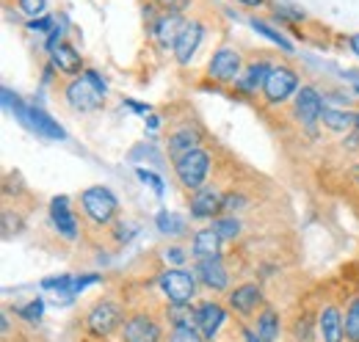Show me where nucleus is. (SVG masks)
<instances>
[{
	"mask_svg": "<svg viewBox=\"0 0 359 342\" xmlns=\"http://www.w3.org/2000/svg\"><path fill=\"white\" fill-rule=\"evenodd\" d=\"M105 91H108V86H105V81L97 72H83V75L72 78L69 83L64 86V100H67V105L72 111L91 114V111L102 108Z\"/></svg>",
	"mask_w": 359,
	"mask_h": 342,
	"instance_id": "nucleus-1",
	"label": "nucleus"
},
{
	"mask_svg": "<svg viewBox=\"0 0 359 342\" xmlns=\"http://www.w3.org/2000/svg\"><path fill=\"white\" fill-rule=\"evenodd\" d=\"M3 102H6V108L14 111V116H17L25 128H31L36 135L50 138V141H64V138H67L64 128H61L58 122H53V116H47L45 111L36 108V105H25V102H22L17 94H11L8 88H3Z\"/></svg>",
	"mask_w": 359,
	"mask_h": 342,
	"instance_id": "nucleus-2",
	"label": "nucleus"
},
{
	"mask_svg": "<svg viewBox=\"0 0 359 342\" xmlns=\"http://www.w3.org/2000/svg\"><path fill=\"white\" fill-rule=\"evenodd\" d=\"M125 317H128V315H125V309H122L116 301L100 299L89 312H86L83 326H86V331H89L94 340H108V337H114L116 331H122Z\"/></svg>",
	"mask_w": 359,
	"mask_h": 342,
	"instance_id": "nucleus-3",
	"label": "nucleus"
},
{
	"mask_svg": "<svg viewBox=\"0 0 359 342\" xmlns=\"http://www.w3.org/2000/svg\"><path fill=\"white\" fill-rule=\"evenodd\" d=\"M196 273L185 268H166L158 273V287L172 306H194L196 299Z\"/></svg>",
	"mask_w": 359,
	"mask_h": 342,
	"instance_id": "nucleus-4",
	"label": "nucleus"
},
{
	"mask_svg": "<svg viewBox=\"0 0 359 342\" xmlns=\"http://www.w3.org/2000/svg\"><path fill=\"white\" fill-rule=\"evenodd\" d=\"M81 210L94 226H108L119 215V202L108 188L94 185V188H86L81 193Z\"/></svg>",
	"mask_w": 359,
	"mask_h": 342,
	"instance_id": "nucleus-5",
	"label": "nucleus"
},
{
	"mask_svg": "<svg viewBox=\"0 0 359 342\" xmlns=\"http://www.w3.org/2000/svg\"><path fill=\"white\" fill-rule=\"evenodd\" d=\"M210 169H213V158H210V152H205V149H194V152L182 155L180 160H175V174H177L180 185H182L185 191H191V193L199 191V188L208 182Z\"/></svg>",
	"mask_w": 359,
	"mask_h": 342,
	"instance_id": "nucleus-6",
	"label": "nucleus"
},
{
	"mask_svg": "<svg viewBox=\"0 0 359 342\" xmlns=\"http://www.w3.org/2000/svg\"><path fill=\"white\" fill-rule=\"evenodd\" d=\"M299 88H302L299 86V72L290 69V67H285V64H279V67L271 69L269 78H266L263 100H266V105L276 108V105H285L290 97H296Z\"/></svg>",
	"mask_w": 359,
	"mask_h": 342,
	"instance_id": "nucleus-7",
	"label": "nucleus"
},
{
	"mask_svg": "<svg viewBox=\"0 0 359 342\" xmlns=\"http://www.w3.org/2000/svg\"><path fill=\"white\" fill-rule=\"evenodd\" d=\"M119 337H122V342H163V326L152 312L138 309V312H130L125 317Z\"/></svg>",
	"mask_w": 359,
	"mask_h": 342,
	"instance_id": "nucleus-8",
	"label": "nucleus"
},
{
	"mask_svg": "<svg viewBox=\"0 0 359 342\" xmlns=\"http://www.w3.org/2000/svg\"><path fill=\"white\" fill-rule=\"evenodd\" d=\"M320 114H323V100H320V91L315 86H302L293 97V116L302 128L307 130L310 135L318 132L320 125Z\"/></svg>",
	"mask_w": 359,
	"mask_h": 342,
	"instance_id": "nucleus-9",
	"label": "nucleus"
},
{
	"mask_svg": "<svg viewBox=\"0 0 359 342\" xmlns=\"http://www.w3.org/2000/svg\"><path fill=\"white\" fill-rule=\"evenodd\" d=\"M241 69H243V58H241V50L235 47H219L210 61H208V78L213 83H235L241 78Z\"/></svg>",
	"mask_w": 359,
	"mask_h": 342,
	"instance_id": "nucleus-10",
	"label": "nucleus"
},
{
	"mask_svg": "<svg viewBox=\"0 0 359 342\" xmlns=\"http://www.w3.org/2000/svg\"><path fill=\"white\" fill-rule=\"evenodd\" d=\"M226 320H229L226 306L219 303V301H202V303L194 306V323H196V329L205 334L208 342H213L219 337V331L224 329Z\"/></svg>",
	"mask_w": 359,
	"mask_h": 342,
	"instance_id": "nucleus-11",
	"label": "nucleus"
},
{
	"mask_svg": "<svg viewBox=\"0 0 359 342\" xmlns=\"http://www.w3.org/2000/svg\"><path fill=\"white\" fill-rule=\"evenodd\" d=\"M229 309L241 317H255L263 306H266V296H263V287L257 282H243L238 285L235 290H229Z\"/></svg>",
	"mask_w": 359,
	"mask_h": 342,
	"instance_id": "nucleus-12",
	"label": "nucleus"
},
{
	"mask_svg": "<svg viewBox=\"0 0 359 342\" xmlns=\"http://www.w3.org/2000/svg\"><path fill=\"white\" fill-rule=\"evenodd\" d=\"M224 199L226 193L219 185H202L199 191L191 193V218H199V221H208V218H219V213L224 210Z\"/></svg>",
	"mask_w": 359,
	"mask_h": 342,
	"instance_id": "nucleus-13",
	"label": "nucleus"
},
{
	"mask_svg": "<svg viewBox=\"0 0 359 342\" xmlns=\"http://www.w3.org/2000/svg\"><path fill=\"white\" fill-rule=\"evenodd\" d=\"M202 39H205V25H202V20H185L177 42H175V50H172V53H175V61H177L180 67H188V64L194 61V55H196Z\"/></svg>",
	"mask_w": 359,
	"mask_h": 342,
	"instance_id": "nucleus-14",
	"label": "nucleus"
},
{
	"mask_svg": "<svg viewBox=\"0 0 359 342\" xmlns=\"http://www.w3.org/2000/svg\"><path fill=\"white\" fill-rule=\"evenodd\" d=\"M315 331L320 342H346V329H343V309L337 303L320 306L315 317Z\"/></svg>",
	"mask_w": 359,
	"mask_h": 342,
	"instance_id": "nucleus-15",
	"label": "nucleus"
},
{
	"mask_svg": "<svg viewBox=\"0 0 359 342\" xmlns=\"http://www.w3.org/2000/svg\"><path fill=\"white\" fill-rule=\"evenodd\" d=\"M194 273H196L199 285H202V287H208V290H213V293H224L226 287H229V279H232V276H229V271H226L224 256L196 262Z\"/></svg>",
	"mask_w": 359,
	"mask_h": 342,
	"instance_id": "nucleus-16",
	"label": "nucleus"
},
{
	"mask_svg": "<svg viewBox=\"0 0 359 342\" xmlns=\"http://www.w3.org/2000/svg\"><path fill=\"white\" fill-rule=\"evenodd\" d=\"M182 25H185L182 14H166V11H161L149 22V34H152V39H155V44L161 50H175V42H177Z\"/></svg>",
	"mask_w": 359,
	"mask_h": 342,
	"instance_id": "nucleus-17",
	"label": "nucleus"
},
{
	"mask_svg": "<svg viewBox=\"0 0 359 342\" xmlns=\"http://www.w3.org/2000/svg\"><path fill=\"white\" fill-rule=\"evenodd\" d=\"M50 221H53L55 232H58L64 240H78V232H81L78 215H75V210H72V205H69L67 196H55V199L50 202Z\"/></svg>",
	"mask_w": 359,
	"mask_h": 342,
	"instance_id": "nucleus-18",
	"label": "nucleus"
},
{
	"mask_svg": "<svg viewBox=\"0 0 359 342\" xmlns=\"http://www.w3.org/2000/svg\"><path fill=\"white\" fill-rule=\"evenodd\" d=\"M222 235L213 229V226H205V229H196L194 232V240H191V256L196 262L202 259H216L222 256Z\"/></svg>",
	"mask_w": 359,
	"mask_h": 342,
	"instance_id": "nucleus-19",
	"label": "nucleus"
},
{
	"mask_svg": "<svg viewBox=\"0 0 359 342\" xmlns=\"http://www.w3.org/2000/svg\"><path fill=\"white\" fill-rule=\"evenodd\" d=\"M199 144H202V130L194 128V125H185V128L175 130V132H169V138H166V149H169L172 160H180L182 155L199 149Z\"/></svg>",
	"mask_w": 359,
	"mask_h": 342,
	"instance_id": "nucleus-20",
	"label": "nucleus"
},
{
	"mask_svg": "<svg viewBox=\"0 0 359 342\" xmlns=\"http://www.w3.org/2000/svg\"><path fill=\"white\" fill-rule=\"evenodd\" d=\"M50 64H53V69H58V72L67 75V78L83 75V58H81V53L69 42H61L50 53Z\"/></svg>",
	"mask_w": 359,
	"mask_h": 342,
	"instance_id": "nucleus-21",
	"label": "nucleus"
},
{
	"mask_svg": "<svg viewBox=\"0 0 359 342\" xmlns=\"http://www.w3.org/2000/svg\"><path fill=\"white\" fill-rule=\"evenodd\" d=\"M273 69L266 58H260V61H252L243 72H241V78L235 81V88L241 91V94H257V88L263 91V86H266V78H269V72Z\"/></svg>",
	"mask_w": 359,
	"mask_h": 342,
	"instance_id": "nucleus-22",
	"label": "nucleus"
},
{
	"mask_svg": "<svg viewBox=\"0 0 359 342\" xmlns=\"http://www.w3.org/2000/svg\"><path fill=\"white\" fill-rule=\"evenodd\" d=\"M252 329L257 331V337H260L263 342H276L279 340V331H282V317H279V312H276L273 306L266 303V306L255 315Z\"/></svg>",
	"mask_w": 359,
	"mask_h": 342,
	"instance_id": "nucleus-23",
	"label": "nucleus"
},
{
	"mask_svg": "<svg viewBox=\"0 0 359 342\" xmlns=\"http://www.w3.org/2000/svg\"><path fill=\"white\" fill-rule=\"evenodd\" d=\"M320 125L326 130H332V132H348V130L357 128V114H348V111H337V108H326L323 105Z\"/></svg>",
	"mask_w": 359,
	"mask_h": 342,
	"instance_id": "nucleus-24",
	"label": "nucleus"
},
{
	"mask_svg": "<svg viewBox=\"0 0 359 342\" xmlns=\"http://www.w3.org/2000/svg\"><path fill=\"white\" fill-rule=\"evenodd\" d=\"M343 329L346 342H359V296H351L343 309Z\"/></svg>",
	"mask_w": 359,
	"mask_h": 342,
	"instance_id": "nucleus-25",
	"label": "nucleus"
},
{
	"mask_svg": "<svg viewBox=\"0 0 359 342\" xmlns=\"http://www.w3.org/2000/svg\"><path fill=\"white\" fill-rule=\"evenodd\" d=\"M155 224H158V232L172 235V238H177V235H185V232H188L185 218H182V215L169 213V210H161V213L155 215Z\"/></svg>",
	"mask_w": 359,
	"mask_h": 342,
	"instance_id": "nucleus-26",
	"label": "nucleus"
},
{
	"mask_svg": "<svg viewBox=\"0 0 359 342\" xmlns=\"http://www.w3.org/2000/svg\"><path fill=\"white\" fill-rule=\"evenodd\" d=\"M166 342H208L205 334L196 329V323H182V326H172Z\"/></svg>",
	"mask_w": 359,
	"mask_h": 342,
	"instance_id": "nucleus-27",
	"label": "nucleus"
},
{
	"mask_svg": "<svg viewBox=\"0 0 359 342\" xmlns=\"http://www.w3.org/2000/svg\"><path fill=\"white\" fill-rule=\"evenodd\" d=\"M213 229L222 235V240H235V238H241L243 226L235 215H219V218H213Z\"/></svg>",
	"mask_w": 359,
	"mask_h": 342,
	"instance_id": "nucleus-28",
	"label": "nucleus"
},
{
	"mask_svg": "<svg viewBox=\"0 0 359 342\" xmlns=\"http://www.w3.org/2000/svg\"><path fill=\"white\" fill-rule=\"evenodd\" d=\"M14 312H17L25 323H39V320H42V312H45V303H42V299H34V301H28V303H22V306H14Z\"/></svg>",
	"mask_w": 359,
	"mask_h": 342,
	"instance_id": "nucleus-29",
	"label": "nucleus"
},
{
	"mask_svg": "<svg viewBox=\"0 0 359 342\" xmlns=\"http://www.w3.org/2000/svg\"><path fill=\"white\" fill-rule=\"evenodd\" d=\"M252 28H255V31H257V34H263V36H266V39H271V42H273V44H279V47H282V50H285V53H290V50H293V44L287 42V39H285V36H282V34H279V31H273V28H271V25H266V22H263V20H252Z\"/></svg>",
	"mask_w": 359,
	"mask_h": 342,
	"instance_id": "nucleus-30",
	"label": "nucleus"
},
{
	"mask_svg": "<svg viewBox=\"0 0 359 342\" xmlns=\"http://www.w3.org/2000/svg\"><path fill=\"white\" fill-rule=\"evenodd\" d=\"M45 290H58L61 296H72V287H75V276H50L42 282Z\"/></svg>",
	"mask_w": 359,
	"mask_h": 342,
	"instance_id": "nucleus-31",
	"label": "nucleus"
},
{
	"mask_svg": "<svg viewBox=\"0 0 359 342\" xmlns=\"http://www.w3.org/2000/svg\"><path fill=\"white\" fill-rule=\"evenodd\" d=\"M17 6H20V11H22L25 17L39 20V17H45L47 0H17Z\"/></svg>",
	"mask_w": 359,
	"mask_h": 342,
	"instance_id": "nucleus-32",
	"label": "nucleus"
},
{
	"mask_svg": "<svg viewBox=\"0 0 359 342\" xmlns=\"http://www.w3.org/2000/svg\"><path fill=\"white\" fill-rule=\"evenodd\" d=\"M152 6L166 11V14H182L191 6V0H152Z\"/></svg>",
	"mask_w": 359,
	"mask_h": 342,
	"instance_id": "nucleus-33",
	"label": "nucleus"
},
{
	"mask_svg": "<svg viewBox=\"0 0 359 342\" xmlns=\"http://www.w3.org/2000/svg\"><path fill=\"white\" fill-rule=\"evenodd\" d=\"M135 177H138L141 182H149V185H152V191H155L158 196H163V179H161L158 174H152V171H147V169H141V166H138V169H135Z\"/></svg>",
	"mask_w": 359,
	"mask_h": 342,
	"instance_id": "nucleus-34",
	"label": "nucleus"
},
{
	"mask_svg": "<svg viewBox=\"0 0 359 342\" xmlns=\"http://www.w3.org/2000/svg\"><path fill=\"white\" fill-rule=\"evenodd\" d=\"M55 28V20L50 17V14H45V17H39V20H31L28 22V31H36V34H50Z\"/></svg>",
	"mask_w": 359,
	"mask_h": 342,
	"instance_id": "nucleus-35",
	"label": "nucleus"
},
{
	"mask_svg": "<svg viewBox=\"0 0 359 342\" xmlns=\"http://www.w3.org/2000/svg\"><path fill=\"white\" fill-rule=\"evenodd\" d=\"M241 207H246V196H241V193H226L224 199V210L229 215H235Z\"/></svg>",
	"mask_w": 359,
	"mask_h": 342,
	"instance_id": "nucleus-36",
	"label": "nucleus"
},
{
	"mask_svg": "<svg viewBox=\"0 0 359 342\" xmlns=\"http://www.w3.org/2000/svg\"><path fill=\"white\" fill-rule=\"evenodd\" d=\"M163 259L172 262V265H177V268H182V265H185V249L169 246V249H163Z\"/></svg>",
	"mask_w": 359,
	"mask_h": 342,
	"instance_id": "nucleus-37",
	"label": "nucleus"
},
{
	"mask_svg": "<svg viewBox=\"0 0 359 342\" xmlns=\"http://www.w3.org/2000/svg\"><path fill=\"white\" fill-rule=\"evenodd\" d=\"M94 282H100V276L97 273H86V276H75V287H72V296H78V293H83L89 285Z\"/></svg>",
	"mask_w": 359,
	"mask_h": 342,
	"instance_id": "nucleus-38",
	"label": "nucleus"
},
{
	"mask_svg": "<svg viewBox=\"0 0 359 342\" xmlns=\"http://www.w3.org/2000/svg\"><path fill=\"white\" fill-rule=\"evenodd\" d=\"M238 331H241V342H263L260 337H257V331H255L252 326H246V323H241Z\"/></svg>",
	"mask_w": 359,
	"mask_h": 342,
	"instance_id": "nucleus-39",
	"label": "nucleus"
},
{
	"mask_svg": "<svg viewBox=\"0 0 359 342\" xmlns=\"http://www.w3.org/2000/svg\"><path fill=\"white\" fill-rule=\"evenodd\" d=\"M133 229L135 226H130V224H119V226H116V240H119V243H122V240L128 243V240L133 238Z\"/></svg>",
	"mask_w": 359,
	"mask_h": 342,
	"instance_id": "nucleus-40",
	"label": "nucleus"
},
{
	"mask_svg": "<svg viewBox=\"0 0 359 342\" xmlns=\"http://www.w3.org/2000/svg\"><path fill=\"white\" fill-rule=\"evenodd\" d=\"M128 105H130L133 111H138V114H149V105H141V102H133V100H128Z\"/></svg>",
	"mask_w": 359,
	"mask_h": 342,
	"instance_id": "nucleus-41",
	"label": "nucleus"
},
{
	"mask_svg": "<svg viewBox=\"0 0 359 342\" xmlns=\"http://www.w3.org/2000/svg\"><path fill=\"white\" fill-rule=\"evenodd\" d=\"M238 3H243V6H249V8H260V6H266L269 0H238Z\"/></svg>",
	"mask_w": 359,
	"mask_h": 342,
	"instance_id": "nucleus-42",
	"label": "nucleus"
},
{
	"mask_svg": "<svg viewBox=\"0 0 359 342\" xmlns=\"http://www.w3.org/2000/svg\"><path fill=\"white\" fill-rule=\"evenodd\" d=\"M348 44H351V50H354V55H359V34H354V36L348 39Z\"/></svg>",
	"mask_w": 359,
	"mask_h": 342,
	"instance_id": "nucleus-43",
	"label": "nucleus"
},
{
	"mask_svg": "<svg viewBox=\"0 0 359 342\" xmlns=\"http://www.w3.org/2000/svg\"><path fill=\"white\" fill-rule=\"evenodd\" d=\"M158 125H161V119H158V116H149V128L155 130Z\"/></svg>",
	"mask_w": 359,
	"mask_h": 342,
	"instance_id": "nucleus-44",
	"label": "nucleus"
},
{
	"mask_svg": "<svg viewBox=\"0 0 359 342\" xmlns=\"http://www.w3.org/2000/svg\"><path fill=\"white\" fill-rule=\"evenodd\" d=\"M354 130H357V132H359V111H357V128H354Z\"/></svg>",
	"mask_w": 359,
	"mask_h": 342,
	"instance_id": "nucleus-45",
	"label": "nucleus"
}]
</instances>
